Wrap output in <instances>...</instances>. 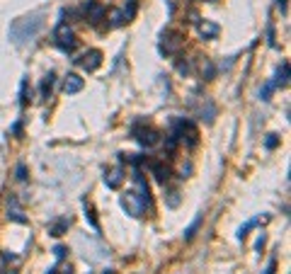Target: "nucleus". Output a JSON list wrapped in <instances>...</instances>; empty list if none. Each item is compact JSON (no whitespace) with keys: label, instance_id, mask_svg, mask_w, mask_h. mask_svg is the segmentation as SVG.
Masks as SVG:
<instances>
[{"label":"nucleus","instance_id":"1","mask_svg":"<svg viewBox=\"0 0 291 274\" xmlns=\"http://www.w3.org/2000/svg\"><path fill=\"white\" fill-rule=\"evenodd\" d=\"M44 29V12H29L24 17H17L12 20L10 24V42L17 44V46H24L27 42L37 39V34Z\"/></svg>","mask_w":291,"mask_h":274},{"label":"nucleus","instance_id":"2","mask_svg":"<svg viewBox=\"0 0 291 274\" xmlns=\"http://www.w3.org/2000/svg\"><path fill=\"white\" fill-rule=\"evenodd\" d=\"M54 42H56V46L63 51V54H71L73 49L78 46V39H75V34H73V29L68 24H59L56 27V32H54Z\"/></svg>","mask_w":291,"mask_h":274},{"label":"nucleus","instance_id":"3","mask_svg":"<svg viewBox=\"0 0 291 274\" xmlns=\"http://www.w3.org/2000/svg\"><path fill=\"white\" fill-rule=\"evenodd\" d=\"M180 49H182V34L175 32V29L163 32V37H160V54H165V56H175Z\"/></svg>","mask_w":291,"mask_h":274},{"label":"nucleus","instance_id":"4","mask_svg":"<svg viewBox=\"0 0 291 274\" xmlns=\"http://www.w3.org/2000/svg\"><path fill=\"white\" fill-rule=\"evenodd\" d=\"M122 206H124V211H126L129 216H134V218L144 216V211L148 209V206L144 204V199H141L136 192H126V194L122 197Z\"/></svg>","mask_w":291,"mask_h":274},{"label":"nucleus","instance_id":"5","mask_svg":"<svg viewBox=\"0 0 291 274\" xmlns=\"http://www.w3.org/2000/svg\"><path fill=\"white\" fill-rule=\"evenodd\" d=\"M83 15H85V20H87L90 24H100V22L104 20L107 10H104L102 2H97V0H87V2L83 5Z\"/></svg>","mask_w":291,"mask_h":274},{"label":"nucleus","instance_id":"6","mask_svg":"<svg viewBox=\"0 0 291 274\" xmlns=\"http://www.w3.org/2000/svg\"><path fill=\"white\" fill-rule=\"evenodd\" d=\"M134 138L144 146V148H153L160 136H158V131L155 129H150V126H134Z\"/></svg>","mask_w":291,"mask_h":274},{"label":"nucleus","instance_id":"7","mask_svg":"<svg viewBox=\"0 0 291 274\" xmlns=\"http://www.w3.org/2000/svg\"><path fill=\"white\" fill-rule=\"evenodd\" d=\"M75 63H78V66H83L87 73H92V70H97L100 66H102V51L90 49L87 54H83L80 59H75Z\"/></svg>","mask_w":291,"mask_h":274},{"label":"nucleus","instance_id":"8","mask_svg":"<svg viewBox=\"0 0 291 274\" xmlns=\"http://www.w3.org/2000/svg\"><path fill=\"white\" fill-rule=\"evenodd\" d=\"M7 216H10L15 223H27V216H24L22 206L17 202V197H10V199H7Z\"/></svg>","mask_w":291,"mask_h":274},{"label":"nucleus","instance_id":"9","mask_svg":"<svg viewBox=\"0 0 291 274\" xmlns=\"http://www.w3.org/2000/svg\"><path fill=\"white\" fill-rule=\"evenodd\" d=\"M83 78L78 75V73H68L66 75V83H63V90H66V95H75V92H80L83 90Z\"/></svg>","mask_w":291,"mask_h":274},{"label":"nucleus","instance_id":"10","mask_svg":"<svg viewBox=\"0 0 291 274\" xmlns=\"http://www.w3.org/2000/svg\"><path fill=\"white\" fill-rule=\"evenodd\" d=\"M122 180H124L122 168H114V170H109V172L104 175V182H107L109 190H119V187H122Z\"/></svg>","mask_w":291,"mask_h":274},{"label":"nucleus","instance_id":"11","mask_svg":"<svg viewBox=\"0 0 291 274\" xmlns=\"http://www.w3.org/2000/svg\"><path fill=\"white\" fill-rule=\"evenodd\" d=\"M274 83V87H287L289 85V61H284L279 70H277V78L272 80Z\"/></svg>","mask_w":291,"mask_h":274},{"label":"nucleus","instance_id":"12","mask_svg":"<svg viewBox=\"0 0 291 274\" xmlns=\"http://www.w3.org/2000/svg\"><path fill=\"white\" fill-rule=\"evenodd\" d=\"M218 24L216 22H209V20H204L202 24H199V34L204 37V39H214V37H218Z\"/></svg>","mask_w":291,"mask_h":274},{"label":"nucleus","instance_id":"13","mask_svg":"<svg viewBox=\"0 0 291 274\" xmlns=\"http://www.w3.org/2000/svg\"><path fill=\"white\" fill-rule=\"evenodd\" d=\"M150 170H153V175H155V180H158L160 185H165V182H167V177H170V170H167L163 163H153V165H150Z\"/></svg>","mask_w":291,"mask_h":274},{"label":"nucleus","instance_id":"14","mask_svg":"<svg viewBox=\"0 0 291 274\" xmlns=\"http://www.w3.org/2000/svg\"><path fill=\"white\" fill-rule=\"evenodd\" d=\"M68 226H71V218H59V221H56V223L49 228V233L59 238V235H63V233L68 231Z\"/></svg>","mask_w":291,"mask_h":274},{"label":"nucleus","instance_id":"15","mask_svg":"<svg viewBox=\"0 0 291 274\" xmlns=\"http://www.w3.org/2000/svg\"><path fill=\"white\" fill-rule=\"evenodd\" d=\"M136 10H139V2H136V0H126V5H124V10H122L124 20L131 22V20L136 17Z\"/></svg>","mask_w":291,"mask_h":274},{"label":"nucleus","instance_id":"16","mask_svg":"<svg viewBox=\"0 0 291 274\" xmlns=\"http://www.w3.org/2000/svg\"><path fill=\"white\" fill-rule=\"evenodd\" d=\"M51 85H54V73H49L44 80H42V87H39V95L46 100L49 97V92H51Z\"/></svg>","mask_w":291,"mask_h":274},{"label":"nucleus","instance_id":"17","mask_svg":"<svg viewBox=\"0 0 291 274\" xmlns=\"http://www.w3.org/2000/svg\"><path fill=\"white\" fill-rule=\"evenodd\" d=\"M85 218L90 221V226H92L95 231H100V223H97V218H95V211H92V206L87 204V202H85Z\"/></svg>","mask_w":291,"mask_h":274},{"label":"nucleus","instance_id":"18","mask_svg":"<svg viewBox=\"0 0 291 274\" xmlns=\"http://www.w3.org/2000/svg\"><path fill=\"white\" fill-rule=\"evenodd\" d=\"M199 223H202V216H197L194 221H192V226L185 231V240H192L194 238V233H197V228H199Z\"/></svg>","mask_w":291,"mask_h":274},{"label":"nucleus","instance_id":"19","mask_svg":"<svg viewBox=\"0 0 291 274\" xmlns=\"http://www.w3.org/2000/svg\"><path fill=\"white\" fill-rule=\"evenodd\" d=\"M202 75H204L207 80H211V78H214V63H211L209 59H204V61H202Z\"/></svg>","mask_w":291,"mask_h":274},{"label":"nucleus","instance_id":"20","mask_svg":"<svg viewBox=\"0 0 291 274\" xmlns=\"http://www.w3.org/2000/svg\"><path fill=\"white\" fill-rule=\"evenodd\" d=\"M124 24H126V20H124L122 10H114L112 12V27H124Z\"/></svg>","mask_w":291,"mask_h":274},{"label":"nucleus","instance_id":"21","mask_svg":"<svg viewBox=\"0 0 291 274\" xmlns=\"http://www.w3.org/2000/svg\"><path fill=\"white\" fill-rule=\"evenodd\" d=\"M257 223H260V218H252V221H248V223H245V226H243V228H240V231H238V238H240V240H243V238H245V235H248V231H250V228H255V226H257Z\"/></svg>","mask_w":291,"mask_h":274},{"label":"nucleus","instance_id":"22","mask_svg":"<svg viewBox=\"0 0 291 274\" xmlns=\"http://www.w3.org/2000/svg\"><path fill=\"white\" fill-rule=\"evenodd\" d=\"M27 102H29V97H27V78H24V80H22V85H20V105L24 107Z\"/></svg>","mask_w":291,"mask_h":274},{"label":"nucleus","instance_id":"23","mask_svg":"<svg viewBox=\"0 0 291 274\" xmlns=\"http://www.w3.org/2000/svg\"><path fill=\"white\" fill-rule=\"evenodd\" d=\"M272 90H274V83L270 80V83H267V85H265V87L260 90V97H262V100H270V95H272Z\"/></svg>","mask_w":291,"mask_h":274},{"label":"nucleus","instance_id":"24","mask_svg":"<svg viewBox=\"0 0 291 274\" xmlns=\"http://www.w3.org/2000/svg\"><path fill=\"white\" fill-rule=\"evenodd\" d=\"M265 146H267L270 150H274V148L279 146V136H277V134H270V136H267V141H265Z\"/></svg>","mask_w":291,"mask_h":274},{"label":"nucleus","instance_id":"25","mask_svg":"<svg viewBox=\"0 0 291 274\" xmlns=\"http://www.w3.org/2000/svg\"><path fill=\"white\" fill-rule=\"evenodd\" d=\"M177 194H180V192H175V190L167 194V206H177V204H180V197H177Z\"/></svg>","mask_w":291,"mask_h":274},{"label":"nucleus","instance_id":"26","mask_svg":"<svg viewBox=\"0 0 291 274\" xmlns=\"http://www.w3.org/2000/svg\"><path fill=\"white\" fill-rule=\"evenodd\" d=\"M17 180H22V182L27 180V168H24V163L17 165Z\"/></svg>","mask_w":291,"mask_h":274},{"label":"nucleus","instance_id":"27","mask_svg":"<svg viewBox=\"0 0 291 274\" xmlns=\"http://www.w3.org/2000/svg\"><path fill=\"white\" fill-rule=\"evenodd\" d=\"M54 255H56V260H61V257L66 255V248H63V245H56V248H54Z\"/></svg>","mask_w":291,"mask_h":274},{"label":"nucleus","instance_id":"28","mask_svg":"<svg viewBox=\"0 0 291 274\" xmlns=\"http://www.w3.org/2000/svg\"><path fill=\"white\" fill-rule=\"evenodd\" d=\"M274 270H277V260H272V262H270V267H267V272H265V274H274Z\"/></svg>","mask_w":291,"mask_h":274},{"label":"nucleus","instance_id":"29","mask_svg":"<svg viewBox=\"0 0 291 274\" xmlns=\"http://www.w3.org/2000/svg\"><path fill=\"white\" fill-rule=\"evenodd\" d=\"M277 5H279L282 12H287V0H277Z\"/></svg>","mask_w":291,"mask_h":274},{"label":"nucleus","instance_id":"30","mask_svg":"<svg viewBox=\"0 0 291 274\" xmlns=\"http://www.w3.org/2000/svg\"><path fill=\"white\" fill-rule=\"evenodd\" d=\"M61 274H73V270H71V267H66V270H63Z\"/></svg>","mask_w":291,"mask_h":274},{"label":"nucleus","instance_id":"31","mask_svg":"<svg viewBox=\"0 0 291 274\" xmlns=\"http://www.w3.org/2000/svg\"><path fill=\"white\" fill-rule=\"evenodd\" d=\"M104 274H109V270H107V272H104Z\"/></svg>","mask_w":291,"mask_h":274},{"label":"nucleus","instance_id":"32","mask_svg":"<svg viewBox=\"0 0 291 274\" xmlns=\"http://www.w3.org/2000/svg\"><path fill=\"white\" fill-rule=\"evenodd\" d=\"M209 2H214V0H209Z\"/></svg>","mask_w":291,"mask_h":274},{"label":"nucleus","instance_id":"33","mask_svg":"<svg viewBox=\"0 0 291 274\" xmlns=\"http://www.w3.org/2000/svg\"><path fill=\"white\" fill-rule=\"evenodd\" d=\"M12 274H15V272H12Z\"/></svg>","mask_w":291,"mask_h":274},{"label":"nucleus","instance_id":"34","mask_svg":"<svg viewBox=\"0 0 291 274\" xmlns=\"http://www.w3.org/2000/svg\"><path fill=\"white\" fill-rule=\"evenodd\" d=\"M87 274H90V272H87Z\"/></svg>","mask_w":291,"mask_h":274}]
</instances>
